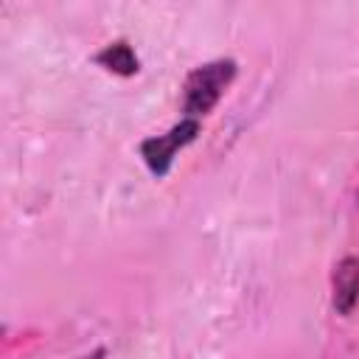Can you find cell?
I'll return each mask as SVG.
<instances>
[{
	"mask_svg": "<svg viewBox=\"0 0 359 359\" xmlns=\"http://www.w3.org/2000/svg\"><path fill=\"white\" fill-rule=\"evenodd\" d=\"M233 79H236L233 59H216V62L194 67L182 87V109L188 112V118L208 115L219 104L222 93L230 87Z\"/></svg>",
	"mask_w": 359,
	"mask_h": 359,
	"instance_id": "obj_1",
	"label": "cell"
},
{
	"mask_svg": "<svg viewBox=\"0 0 359 359\" xmlns=\"http://www.w3.org/2000/svg\"><path fill=\"white\" fill-rule=\"evenodd\" d=\"M199 135V121L196 118H182L177 126H171L165 135H157V137H146L140 143V157L143 163L149 165V171L160 180L168 174L171 163H174V154L188 146L191 140H196Z\"/></svg>",
	"mask_w": 359,
	"mask_h": 359,
	"instance_id": "obj_2",
	"label": "cell"
},
{
	"mask_svg": "<svg viewBox=\"0 0 359 359\" xmlns=\"http://www.w3.org/2000/svg\"><path fill=\"white\" fill-rule=\"evenodd\" d=\"M331 303L337 314L348 317L359 306V255H345L331 272Z\"/></svg>",
	"mask_w": 359,
	"mask_h": 359,
	"instance_id": "obj_3",
	"label": "cell"
},
{
	"mask_svg": "<svg viewBox=\"0 0 359 359\" xmlns=\"http://www.w3.org/2000/svg\"><path fill=\"white\" fill-rule=\"evenodd\" d=\"M95 62H98L101 67L118 73V76H135V73L140 70V62H137L132 45L123 42V39L109 42L104 50H98V53H95Z\"/></svg>",
	"mask_w": 359,
	"mask_h": 359,
	"instance_id": "obj_4",
	"label": "cell"
},
{
	"mask_svg": "<svg viewBox=\"0 0 359 359\" xmlns=\"http://www.w3.org/2000/svg\"><path fill=\"white\" fill-rule=\"evenodd\" d=\"M101 356H104V351H95L93 356H81V359H101Z\"/></svg>",
	"mask_w": 359,
	"mask_h": 359,
	"instance_id": "obj_5",
	"label": "cell"
}]
</instances>
